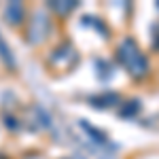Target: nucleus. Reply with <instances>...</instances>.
I'll return each mask as SVG.
<instances>
[{
	"label": "nucleus",
	"instance_id": "nucleus-4",
	"mask_svg": "<svg viewBox=\"0 0 159 159\" xmlns=\"http://www.w3.org/2000/svg\"><path fill=\"white\" fill-rule=\"evenodd\" d=\"M49 9H53V11L57 13V15H66V13H70L76 9V2H51L49 4Z\"/></svg>",
	"mask_w": 159,
	"mask_h": 159
},
{
	"label": "nucleus",
	"instance_id": "nucleus-2",
	"mask_svg": "<svg viewBox=\"0 0 159 159\" xmlns=\"http://www.w3.org/2000/svg\"><path fill=\"white\" fill-rule=\"evenodd\" d=\"M32 25H36L38 32L28 30V32H25V38H28V43H30V45H38V43H43V40L47 38V34H49L51 19L47 17V15H36V17H32V19H30L28 28H32Z\"/></svg>",
	"mask_w": 159,
	"mask_h": 159
},
{
	"label": "nucleus",
	"instance_id": "nucleus-3",
	"mask_svg": "<svg viewBox=\"0 0 159 159\" xmlns=\"http://www.w3.org/2000/svg\"><path fill=\"white\" fill-rule=\"evenodd\" d=\"M4 19L11 25H19L25 21V7L21 2H9L4 7Z\"/></svg>",
	"mask_w": 159,
	"mask_h": 159
},
{
	"label": "nucleus",
	"instance_id": "nucleus-1",
	"mask_svg": "<svg viewBox=\"0 0 159 159\" xmlns=\"http://www.w3.org/2000/svg\"><path fill=\"white\" fill-rule=\"evenodd\" d=\"M117 60L125 68V72L129 74L132 79H136V81H140L142 76L148 74V68L151 66H148L147 53L140 49V45L132 36H125L117 45Z\"/></svg>",
	"mask_w": 159,
	"mask_h": 159
},
{
	"label": "nucleus",
	"instance_id": "nucleus-6",
	"mask_svg": "<svg viewBox=\"0 0 159 159\" xmlns=\"http://www.w3.org/2000/svg\"><path fill=\"white\" fill-rule=\"evenodd\" d=\"M155 47L159 49V25H157V30H155Z\"/></svg>",
	"mask_w": 159,
	"mask_h": 159
},
{
	"label": "nucleus",
	"instance_id": "nucleus-5",
	"mask_svg": "<svg viewBox=\"0 0 159 159\" xmlns=\"http://www.w3.org/2000/svg\"><path fill=\"white\" fill-rule=\"evenodd\" d=\"M0 57L4 60V64H9V66H15V61H13V55H11V49H9V45H4V40L0 38Z\"/></svg>",
	"mask_w": 159,
	"mask_h": 159
},
{
	"label": "nucleus",
	"instance_id": "nucleus-7",
	"mask_svg": "<svg viewBox=\"0 0 159 159\" xmlns=\"http://www.w3.org/2000/svg\"><path fill=\"white\" fill-rule=\"evenodd\" d=\"M0 159H7V157H0Z\"/></svg>",
	"mask_w": 159,
	"mask_h": 159
}]
</instances>
